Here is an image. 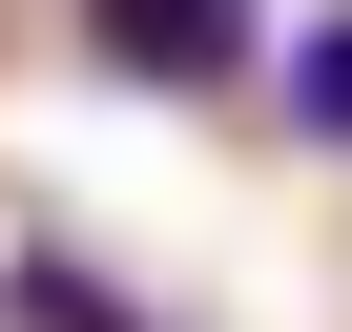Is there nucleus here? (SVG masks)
Masks as SVG:
<instances>
[{
	"instance_id": "obj_1",
	"label": "nucleus",
	"mask_w": 352,
	"mask_h": 332,
	"mask_svg": "<svg viewBox=\"0 0 352 332\" xmlns=\"http://www.w3.org/2000/svg\"><path fill=\"white\" fill-rule=\"evenodd\" d=\"M83 63L104 83H249L290 42H270V0H83Z\"/></svg>"
},
{
	"instance_id": "obj_2",
	"label": "nucleus",
	"mask_w": 352,
	"mask_h": 332,
	"mask_svg": "<svg viewBox=\"0 0 352 332\" xmlns=\"http://www.w3.org/2000/svg\"><path fill=\"white\" fill-rule=\"evenodd\" d=\"M270 83H290V125H311V145H352V0H331V21H290V63H270Z\"/></svg>"
}]
</instances>
